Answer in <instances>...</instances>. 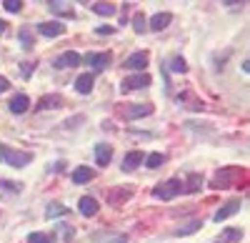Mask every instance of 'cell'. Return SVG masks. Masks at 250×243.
Instances as JSON below:
<instances>
[{
    "mask_svg": "<svg viewBox=\"0 0 250 243\" xmlns=\"http://www.w3.org/2000/svg\"><path fill=\"white\" fill-rule=\"evenodd\" d=\"M73 183H78V186H83V183H90V180L95 178V171L93 168H88V166H80V168H75L73 171Z\"/></svg>",
    "mask_w": 250,
    "mask_h": 243,
    "instance_id": "obj_16",
    "label": "cell"
},
{
    "mask_svg": "<svg viewBox=\"0 0 250 243\" xmlns=\"http://www.w3.org/2000/svg\"><path fill=\"white\" fill-rule=\"evenodd\" d=\"M200 226H203V221H190V223H185L183 228H178L175 236H190V233L200 231Z\"/></svg>",
    "mask_w": 250,
    "mask_h": 243,
    "instance_id": "obj_27",
    "label": "cell"
},
{
    "mask_svg": "<svg viewBox=\"0 0 250 243\" xmlns=\"http://www.w3.org/2000/svg\"><path fill=\"white\" fill-rule=\"evenodd\" d=\"M80 53H75V50H68V53H60L55 60H53V66L55 68H75V66H80Z\"/></svg>",
    "mask_w": 250,
    "mask_h": 243,
    "instance_id": "obj_7",
    "label": "cell"
},
{
    "mask_svg": "<svg viewBox=\"0 0 250 243\" xmlns=\"http://www.w3.org/2000/svg\"><path fill=\"white\" fill-rule=\"evenodd\" d=\"M200 186H203V178L198 173H190V176H188V180L183 183V193H198Z\"/></svg>",
    "mask_w": 250,
    "mask_h": 243,
    "instance_id": "obj_20",
    "label": "cell"
},
{
    "mask_svg": "<svg viewBox=\"0 0 250 243\" xmlns=\"http://www.w3.org/2000/svg\"><path fill=\"white\" fill-rule=\"evenodd\" d=\"M45 213H48V218H58V216H68V208L62 203H50Z\"/></svg>",
    "mask_w": 250,
    "mask_h": 243,
    "instance_id": "obj_29",
    "label": "cell"
},
{
    "mask_svg": "<svg viewBox=\"0 0 250 243\" xmlns=\"http://www.w3.org/2000/svg\"><path fill=\"white\" fill-rule=\"evenodd\" d=\"M8 88H10V80H8L5 75H0V93H5Z\"/></svg>",
    "mask_w": 250,
    "mask_h": 243,
    "instance_id": "obj_34",
    "label": "cell"
},
{
    "mask_svg": "<svg viewBox=\"0 0 250 243\" xmlns=\"http://www.w3.org/2000/svg\"><path fill=\"white\" fill-rule=\"evenodd\" d=\"M93 10H95L98 15H103V18H110V15H115V13H118V8H115L113 3H95V5H93Z\"/></svg>",
    "mask_w": 250,
    "mask_h": 243,
    "instance_id": "obj_24",
    "label": "cell"
},
{
    "mask_svg": "<svg viewBox=\"0 0 250 243\" xmlns=\"http://www.w3.org/2000/svg\"><path fill=\"white\" fill-rule=\"evenodd\" d=\"M0 160H5L8 166L13 168H25L30 160H33V153L28 151H13V148H3V155H0Z\"/></svg>",
    "mask_w": 250,
    "mask_h": 243,
    "instance_id": "obj_2",
    "label": "cell"
},
{
    "mask_svg": "<svg viewBox=\"0 0 250 243\" xmlns=\"http://www.w3.org/2000/svg\"><path fill=\"white\" fill-rule=\"evenodd\" d=\"M140 163H145V155H143V151H130L128 155L123 158V171H135Z\"/></svg>",
    "mask_w": 250,
    "mask_h": 243,
    "instance_id": "obj_15",
    "label": "cell"
},
{
    "mask_svg": "<svg viewBox=\"0 0 250 243\" xmlns=\"http://www.w3.org/2000/svg\"><path fill=\"white\" fill-rule=\"evenodd\" d=\"M163 163H165V155H163V153H150L148 158H145V166L153 168V171H158Z\"/></svg>",
    "mask_w": 250,
    "mask_h": 243,
    "instance_id": "obj_25",
    "label": "cell"
},
{
    "mask_svg": "<svg viewBox=\"0 0 250 243\" xmlns=\"http://www.w3.org/2000/svg\"><path fill=\"white\" fill-rule=\"evenodd\" d=\"M170 70H173V73H185V70H188V66H185V60H183L180 55H175V58L170 60Z\"/></svg>",
    "mask_w": 250,
    "mask_h": 243,
    "instance_id": "obj_32",
    "label": "cell"
},
{
    "mask_svg": "<svg viewBox=\"0 0 250 243\" xmlns=\"http://www.w3.org/2000/svg\"><path fill=\"white\" fill-rule=\"evenodd\" d=\"M238 176H240L238 168H223V171H218L215 178L210 180V188H215V191H220V188H230V186H235Z\"/></svg>",
    "mask_w": 250,
    "mask_h": 243,
    "instance_id": "obj_3",
    "label": "cell"
},
{
    "mask_svg": "<svg viewBox=\"0 0 250 243\" xmlns=\"http://www.w3.org/2000/svg\"><path fill=\"white\" fill-rule=\"evenodd\" d=\"M60 106H62V98L58 93H48V95H43L38 100V110H55Z\"/></svg>",
    "mask_w": 250,
    "mask_h": 243,
    "instance_id": "obj_14",
    "label": "cell"
},
{
    "mask_svg": "<svg viewBox=\"0 0 250 243\" xmlns=\"http://www.w3.org/2000/svg\"><path fill=\"white\" fill-rule=\"evenodd\" d=\"M243 241V231L240 228H223L220 236L215 238V243H240Z\"/></svg>",
    "mask_w": 250,
    "mask_h": 243,
    "instance_id": "obj_18",
    "label": "cell"
},
{
    "mask_svg": "<svg viewBox=\"0 0 250 243\" xmlns=\"http://www.w3.org/2000/svg\"><path fill=\"white\" fill-rule=\"evenodd\" d=\"M35 30H38L40 35H45V38H58V35L65 33V25H62V23H55V20H48V23H40Z\"/></svg>",
    "mask_w": 250,
    "mask_h": 243,
    "instance_id": "obj_11",
    "label": "cell"
},
{
    "mask_svg": "<svg viewBox=\"0 0 250 243\" xmlns=\"http://www.w3.org/2000/svg\"><path fill=\"white\" fill-rule=\"evenodd\" d=\"M110 160H113V148L105 146V143H100V146L95 148V163L103 168V166H108Z\"/></svg>",
    "mask_w": 250,
    "mask_h": 243,
    "instance_id": "obj_19",
    "label": "cell"
},
{
    "mask_svg": "<svg viewBox=\"0 0 250 243\" xmlns=\"http://www.w3.org/2000/svg\"><path fill=\"white\" fill-rule=\"evenodd\" d=\"M93 83H95L93 73H80V75L75 78V90H78L80 95H88V93L93 90Z\"/></svg>",
    "mask_w": 250,
    "mask_h": 243,
    "instance_id": "obj_13",
    "label": "cell"
},
{
    "mask_svg": "<svg viewBox=\"0 0 250 243\" xmlns=\"http://www.w3.org/2000/svg\"><path fill=\"white\" fill-rule=\"evenodd\" d=\"M78 211H80V216H85V218H93L98 211H100V203L93 198V196H83L80 200H78Z\"/></svg>",
    "mask_w": 250,
    "mask_h": 243,
    "instance_id": "obj_9",
    "label": "cell"
},
{
    "mask_svg": "<svg viewBox=\"0 0 250 243\" xmlns=\"http://www.w3.org/2000/svg\"><path fill=\"white\" fill-rule=\"evenodd\" d=\"M3 8L8 13H20L23 10V0H3Z\"/></svg>",
    "mask_w": 250,
    "mask_h": 243,
    "instance_id": "obj_30",
    "label": "cell"
},
{
    "mask_svg": "<svg viewBox=\"0 0 250 243\" xmlns=\"http://www.w3.org/2000/svg\"><path fill=\"white\" fill-rule=\"evenodd\" d=\"M153 113V106L150 103H133L123 110V115L128 118V120H135V118H145V115H150Z\"/></svg>",
    "mask_w": 250,
    "mask_h": 243,
    "instance_id": "obj_10",
    "label": "cell"
},
{
    "mask_svg": "<svg viewBox=\"0 0 250 243\" xmlns=\"http://www.w3.org/2000/svg\"><path fill=\"white\" fill-rule=\"evenodd\" d=\"M28 108H30V98H28L25 93L13 95V98H10V103H8V110H10L13 115H23Z\"/></svg>",
    "mask_w": 250,
    "mask_h": 243,
    "instance_id": "obj_8",
    "label": "cell"
},
{
    "mask_svg": "<svg viewBox=\"0 0 250 243\" xmlns=\"http://www.w3.org/2000/svg\"><path fill=\"white\" fill-rule=\"evenodd\" d=\"M128 198H130V191H120V188H118V191H113V193L108 196V203H110V206H120V203H125Z\"/></svg>",
    "mask_w": 250,
    "mask_h": 243,
    "instance_id": "obj_23",
    "label": "cell"
},
{
    "mask_svg": "<svg viewBox=\"0 0 250 243\" xmlns=\"http://www.w3.org/2000/svg\"><path fill=\"white\" fill-rule=\"evenodd\" d=\"M20 66H23V75H25V78L33 75V63H20Z\"/></svg>",
    "mask_w": 250,
    "mask_h": 243,
    "instance_id": "obj_35",
    "label": "cell"
},
{
    "mask_svg": "<svg viewBox=\"0 0 250 243\" xmlns=\"http://www.w3.org/2000/svg\"><path fill=\"white\" fill-rule=\"evenodd\" d=\"M5 25H8V23H5V20H0V35H3V33H5Z\"/></svg>",
    "mask_w": 250,
    "mask_h": 243,
    "instance_id": "obj_36",
    "label": "cell"
},
{
    "mask_svg": "<svg viewBox=\"0 0 250 243\" xmlns=\"http://www.w3.org/2000/svg\"><path fill=\"white\" fill-rule=\"evenodd\" d=\"M18 40H20V45H23L25 50H30V48L35 45V38H33V30H30V28H20Z\"/></svg>",
    "mask_w": 250,
    "mask_h": 243,
    "instance_id": "obj_22",
    "label": "cell"
},
{
    "mask_svg": "<svg viewBox=\"0 0 250 243\" xmlns=\"http://www.w3.org/2000/svg\"><path fill=\"white\" fill-rule=\"evenodd\" d=\"M48 8H50V13H55V15H65V18H73V15H75L68 3H58V0H50Z\"/></svg>",
    "mask_w": 250,
    "mask_h": 243,
    "instance_id": "obj_21",
    "label": "cell"
},
{
    "mask_svg": "<svg viewBox=\"0 0 250 243\" xmlns=\"http://www.w3.org/2000/svg\"><path fill=\"white\" fill-rule=\"evenodd\" d=\"M28 243H55V236L53 233H30Z\"/></svg>",
    "mask_w": 250,
    "mask_h": 243,
    "instance_id": "obj_28",
    "label": "cell"
},
{
    "mask_svg": "<svg viewBox=\"0 0 250 243\" xmlns=\"http://www.w3.org/2000/svg\"><path fill=\"white\" fill-rule=\"evenodd\" d=\"M0 188H3V191H13V193L23 191V186H20V183H15V180H5V178H0Z\"/></svg>",
    "mask_w": 250,
    "mask_h": 243,
    "instance_id": "obj_31",
    "label": "cell"
},
{
    "mask_svg": "<svg viewBox=\"0 0 250 243\" xmlns=\"http://www.w3.org/2000/svg\"><path fill=\"white\" fill-rule=\"evenodd\" d=\"M173 23V15L170 13H155L153 18H150V23H148V30H155V33H160V30H165Z\"/></svg>",
    "mask_w": 250,
    "mask_h": 243,
    "instance_id": "obj_12",
    "label": "cell"
},
{
    "mask_svg": "<svg viewBox=\"0 0 250 243\" xmlns=\"http://www.w3.org/2000/svg\"><path fill=\"white\" fill-rule=\"evenodd\" d=\"M133 30H135V33H140V35H143L145 30H148V20H145V15H143V13H135V15H133Z\"/></svg>",
    "mask_w": 250,
    "mask_h": 243,
    "instance_id": "obj_26",
    "label": "cell"
},
{
    "mask_svg": "<svg viewBox=\"0 0 250 243\" xmlns=\"http://www.w3.org/2000/svg\"><path fill=\"white\" fill-rule=\"evenodd\" d=\"M145 66H148V53H145V50L128 55V58H125V63H123L125 70H138V73L145 70Z\"/></svg>",
    "mask_w": 250,
    "mask_h": 243,
    "instance_id": "obj_5",
    "label": "cell"
},
{
    "mask_svg": "<svg viewBox=\"0 0 250 243\" xmlns=\"http://www.w3.org/2000/svg\"><path fill=\"white\" fill-rule=\"evenodd\" d=\"M118 28H113V25H100V28H95V35H113Z\"/></svg>",
    "mask_w": 250,
    "mask_h": 243,
    "instance_id": "obj_33",
    "label": "cell"
},
{
    "mask_svg": "<svg viewBox=\"0 0 250 243\" xmlns=\"http://www.w3.org/2000/svg\"><path fill=\"white\" fill-rule=\"evenodd\" d=\"M85 63L93 66L95 70H103V68H108V63H110V53H90L85 58Z\"/></svg>",
    "mask_w": 250,
    "mask_h": 243,
    "instance_id": "obj_17",
    "label": "cell"
},
{
    "mask_svg": "<svg viewBox=\"0 0 250 243\" xmlns=\"http://www.w3.org/2000/svg\"><path fill=\"white\" fill-rule=\"evenodd\" d=\"M150 86V75L148 73H135V75H128L120 83L123 90H140V88H148Z\"/></svg>",
    "mask_w": 250,
    "mask_h": 243,
    "instance_id": "obj_4",
    "label": "cell"
},
{
    "mask_svg": "<svg viewBox=\"0 0 250 243\" xmlns=\"http://www.w3.org/2000/svg\"><path fill=\"white\" fill-rule=\"evenodd\" d=\"M178 193H183V180L180 178H170L160 183L158 188H153V198H160V200H173Z\"/></svg>",
    "mask_w": 250,
    "mask_h": 243,
    "instance_id": "obj_1",
    "label": "cell"
},
{
    "mask_svg": "<svg viewBox=\"0 0 250 243\" xmlns=\"http://www.w3.org/2000/svg\"><path fill=\"white\" fill-rule=\"evenodd\" d=\"M240 208H243V203H240V200H228L225 206H220V208L215 211L213 221H215V223H220V221H228V218H230V216L240 213Z\"/></svg>",
    "mask_w": 250,
    "mask_h": 243,
    "instance_id": "obj_6",
    "label": "cell"
}]
</instances>
